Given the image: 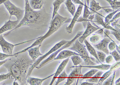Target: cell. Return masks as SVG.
I'll use <instances>...</instances> for the list:
<instances>
[{
  "label": "cell",
  "mask_w": 120,
  "mask_h": 85,
  "mask_svg": "<svg viewBox=\"0 0 120 85\" xmlns=\"http://www.w3.org/2000/svg\"><path fill=\"white\" fill-rule=\"evenodd\" d=\"M30 41H32V40L27 41L23 42H22L14 44H11L8 42L7 41H6L4 39V36H3V34H1L0 35V46L1 47L3 52L7 54H10V55L13 54H12L13 50L14 49V47L15 46L25 44V43L27 42H30Z\"/></svg>",
  "instance_id": "8"
},
{
  "label": "cell",
  "mask_w": 120,
  "mask_h": 85,
  "mask_svg": "<svg viewBox=\"0 0 120 85\" xmlns=\"http://www.w3.org/2000/svg\"><path fill=\"white\" fill-rule=\"evenodd\" d=\"M81 67H88V68H93L97 69L99 70H109L111 67V65L109 64H101V65H98L97 66H81Z\"/></svg>",
  "instance_id": "27"
},
{
  "label": "cell",
  "mask_w": 120,
  "mask_h": 85,
  "mask_svg": "<svg viewBox=\"0 0 120 85\" xmlns=\"http://www.w3.org/2000/svg\"><path fill=\"white\" fill-rule=\"evenodd\" d=\"M64 4L68 12L73 17L76 12V7L75 5L71 0H66Z\"/></svg>",
  "instance_id": "25"
},
{
  "label": "cell",
  "mask_w": 120,
  "mask_h": 85,
  "mask_svg": "<svg viewBox=\"0 0 120 85\" xmlns=\"http://www.w3.org/2000/svg\"><path fill=\"white\" fill-rule=\"evenodd\" d=\"M114 0V1H117V0Z\"/></svg>",
  "instance_id": "48"
},
{
  "label": "cell",
  "mask_w": 120,
  "mask_h": 85,
  "mask_svg": "<svg viewBox=\"0 0 120 85\" xmlns=\"http://www.w3.org/2000/svg\"><path fill=\"white\" fill-rule=\"evenodd\" d=\"M41 46L42 45L40 44L28 50L27 51L29 53V56L33 60L35 61L39 57L43 55L40 51V48Z\"/></svg>",
  "instance_id": "16"
},
{
  "label": "cell",
  "mask_w": 120,
  "mask_h": 85,
  "mask_svg": "<svg viewBox=\"0 0 120 85\" xmlns=\"http://www.w3.org/2000/svg\"><path fill=\"white\" fill-rule=\"evenodd\" d=\"M120 12H118L115 14L113 17L112 18V19L111 20V21H109V22L108 23V24L109 25H110L111 23H112V22H114L115 21H116V20L118 19L119 18H120Z\"/></svg>",
  "instance_id": "41"
},
{
  "label": "cell",
  "mask_w": 120,
  "mask_h": 85,
  "mask_svg": "<svg viewBox=\"0 0 120 85\" xmlns=\"http://www.w3.org/2000/svg\"><path fill=\"white\" fill-rule=\"evenodd\" d=\"M68 41L66 40H62L61 41H60V42L56 44L49 51H48V52H47L46 53H45V55H42V56H41V57H40L38 58L37 60H36L34 61V63L32 65V66L29 68V70L28 71L27 74L26 75V78H27L28 77L30 76V75L31 74V73H32L33 70H34V69L37 67L38 65L43 60L45 59V58H46L47 56H48L51 55V54H52V53L55 52V51H56V50H57L61 47L64 44L68 42Z\"/></svg>",
  "instance_id": "6"
},
{
  "label": "cell",
  "mask_w": 120,
  "mask_h": 85,
  "mask_svg": "<svg viewBox=\"0 0 120 85\" xmlns=\"http://www.w3.org/2000/svg\"><path fill=\"white\" fill-rule=\"evenodd\" d=\"M44 0H29V4L33 10H41L44 4Z\"/></svg>",
  "instance_id": "21"
},
{
  "label": "cell",
  "mask_w": 120,
  "mask_h": 85,
  "mask_svg": "<svg viewBox=\"0 0 120 85\" xmlns=\"http://www.w3.org/2000/svg\"><path fill=\"white\" fill-rule=\"evenodd\" d=\"M111 6L114 11L120 8V2L119 1H114L113 0H105Z\"/></svg>",
  "instance_id": "32"
},
{
  "label": "cell",
  "mask_w": 120,
  "mask_h": 85,
  "mask_svg": "<svg viewBox=\"0 0 120 85\" xmlns=\"http://www.w3.org/2000/svg\"><path fill=\"white\" fill-rule=\"evenodd\" d=\"M52 16L46 12L45 8L38 11L33 10L29 4V0H25V13L23 18L17 26L9 32L4 34V37L8 36L13 30L21 26H27L34 29L44 28L48 26Z\"/></svg>",
  "instance_id": "2"
},
{
  "label": "cell",
  "mask_w": 120,
  "mask_h": 85,
  "mask_svg": "<svg viewBox=\"0 0 120 85\" xmlns=\"http://www.w3.org/2000/svg\"><path fill=\"white\" fill-rule=\"evenodd\" d=\"M84 42L85 44V46H86L87 51L90 53L91 55H92L93 56H94V58H95L99 63L102 64L98 59V57L97 56V51L94 48L89 42L86 39L84 41Z\"/></svg>",
  "instance_id": "22"
},
{
  "label": "cell",
  "mask_w": 120,
  "mask_h": 85,
  "mask_svg": "<svg viewBox=\"0 0 120 85\" xmlns=\"http://www.w3.org/2000/svg\"><path fill=\"white\" fill-rule=\"evenodd\" d=\"M7 60H8V59H7V60H4L0 61V67L4 64L6 62H7Z\"/></svg>",
  "instance_id": "44"
},
{
  "label": "cell",
  "mask_w": 120,
  "mask_h": 85,
  "mask_svg": "<svg viewBox=\"0 0 120 85\" xmlns=\"http://www.w3.org/2000/svg\"><path fill=\"white\" fill-rule=\"evenodd\" d=\"M69 58H67L63 61V62H62L60 64L57 70L56 71V72L54 74V75H53V78L52 81H51V83L50 84V85H52L53 84V83L55 82V80L57 79L59 75L63 72V71L65 68L66 66L67 65L68 62L69 61Z\"/></svg>",
  "instance_id": "18"
},
{
  "label": "cell",
  "mask_w": 120,
  "mask_h": 85,
  "mask_svg": "<svg viewBox=\"0 0 120 85\" xmlns=\"http://www.w3.org/2000/svg\"><path fill=\"white\" fill-rule=\"evenodd\" d=\"M68 77V75L66 72L65 70H63V72L61 74L59 75L57 77V80L56 81V84L55 85H57L59 84V83L61 82L64 80L67 79Z\"/></svg>",
  "instance_id": "31"
},
{
  "label": "cell",
  "mask_w": 120,
  "mask_h": 85,
  "mask_svg": "<svg viewBox=\"0 0 120 85\" xmlns=\"http://www.w3.org/2000/svg\"><path fill=\"white\" fill-rule=\"evenodd\" d=\"M19 21H12L11 20L5 22L4 25L0 28V35L8 30H11L16 27L19 23Z\"/></svg>",
  "instance_id": "14"
},
{
  "label": "cell",
  "mask_w": 120,
  "mask_h": 85,
  "mask_svg": "<svg viewBox=\"0 0 120 85\" xmlns=\"http://www.w3.org/2000/svg\"><path fill=\"white\" fill-rule=\"evenodd\" d=\"M85 2L84 10V14H83V17L81 18H79L77 22H87L89 21L88 20V18L89 17V16L91 14H94V13H93V12H92L91 11H90L89 10V7L87 5L85 0Z\"/></svg>",
  "instance_id": "20"
},
{
  "label": "cell",
  "mask_w": 120,
  "mask_h": 85,
  "mask_svg": "<svg viewBox=\"0 0 120 85\" xmlns=\"http://www.w3.org/2000/svg\"><path fill=\"white\" fill-rule=\"evenodd\" d=\"M120 78H119V79H118L117 80V81H116V82H115V85H120Z\"/></svg>",
  "instance_id": "45"
},
{
  "label": "cell",
  "mask_w": 120,
  "mask_h": 85,
  "mask_svg": "<svg viewBox=\"0 0 120 85\" xmlns=\"http://www.w3.org/2000/svg\"><path fill=\"white\" fill-rule=\"evenodd\" d=\"M83 7L82 5H79L77 11L73 16V18L71 20L70 24L66 28V30L68 34H72V30L74 26L81 14Z\"/></svg>",
  "instance_id": "12"
},
{
  "label": "cell",
  "mask_w": 120,
  "mask_h": 85,
  "mask_svg": "<svg viewBox=\"0 0 120 85\" xmlns=\"http://www.w3.org/2000/svg\"><path fill=\"white\" fill-rule=\"evenodd\" d=\"M11 78V76L9 73L7 74H2L0 75V82L5 80L10 79Z\"/></svg>",
  "instance_id": "37"
},
{
  "label": "cell",
  "mask_w": 120,
  "mask_h": 85,
  "mask_svg": "<svg viewBox=\"0 0 120 85\" xmlns=\"http://www.w3.org/2000/svg\"><path fill=\"white\" fill-rule=\"evenodd\" d=\"M66 0H55V1L53 3V11L52 14V16L51 20L53 19L55 17V16L57 13V12L60 8V6L62 4L64 3Z\"/></svg>",
  "instance_id": "24"
},
{
  "label": "cell",
  "mask_w": 120,
  "mask_h": 85,
  "mask_svg": "<svg viewBox=\"0 0 120 85\" xmlns=\"http://www.w3.org/2000/svg\"><path fill=\"white\" fill-rule=\"evenodd\" d=\"M103 72L102 71H98L93 77H92L91 78L86 79V81L94 84H97Z\"/></svg>",
  "instance_id": "26"
},
{
  "label": "cell",
  "mask_w": 120,
  "mask_h": 85,
  "mask_svg": "<svg viewBox=\"0 0 120 85\" xmlns=\"http://www.w3.org/2000/svg\"><path fill=\"white\" fill-rule=\"evenodd\" d=\"M111 55L112 56L116 62H118L120 61V53H119V52L116 50H114L113 51H112V52L110 53Z\"/></svg>",
  "instance_id": "36"
},
{
  "label": "cell",
  "mask_w": 120,
  "mask_h": 85,
  "mask_svg": "<svg viewBox=\"0 0 120 85\" xmlns=\"http://www.w3.org/2000/svg\"><path fill=\"white\" fill-rule=\"evenodd\" d=\"M3 4H4L6 8L9 13L10 15L9 20L11 19L12 16H15L17 20L19 21L22 20L24 15L25 10H22L21 8L16 7L11 3L10 0H7L3 3Z\"/></svg>",
  "instance_id": "7"
},
{
  "label": "cell",
  "mask_w": 120,
  "mask_h": 85,
  "mask_svg": "<svg viewBox=\"0 0 120 85\" xmlns=\"http://www.w3.org/2000/svg\"><path fill=\"white\" fill-rule=\"evenodd\" d=\"M71 68H73L69 75L68 76L67 81L65 85H71L77 79L80 78L81 74V69L82 67L81 66H74L71 67Z\"/></svg>",
  "instance_id": "9"
},
{
  "label": "cell",
  "mask_w": 120,
  "mask_h": 85,
  "mask_svg": "<svg viewBox=\"0 0 120 85\" xmlns=\"http://www.w3.org/2000/svg\"><path fill=\"white\" fill-rule=\"evenodd\" d=\"M85 1H86V4H87V5L89 7V3H90V0H85Z\"/></svg>",
  "instance_id": "47"
},
{
  "label": "cell",
  "mask_w": 120,
  "mask_h": 85,
  "mask_svg": "<svg viewBox=\"0 0 120 85\" xmlns=\"http://www.w3.org/2000/svg\"><path fill=\"white\" fill-rule=\"evenodd\" d=\"M98 71V70H97V69L93 68L90 70V71L86 73L85 74L83 75H81L80 78L82 79V80H85V79H88L89 78H91L93 77L96 73Z\"/></svg>",
  "instance_id": "28"
},
{
  "label": "cell",
  "mask_w": 120,
  "mask_h": 85,
  "mask_svg": "<svg viewBox=\"0 0 120 85\" xmlns=\"http://www.w3.org/2000/svg\"><path fill=\"white\" fill-rule=\"evenodd\" d=\"M79 55L78 53L75 52H73L70 50H63L61 51H60L58 55L56 56L55 58L52 60V61H53L57 60L62 59H66L67 58H70L73 55Z\"/></svg>",
  "instance_id": "15"
},
{
  "label": "cell",
  "mask_w": 120,
  "mask_h": 85,
  "mask_svg": "<svg viewBox=\"0 0 120 85\" xmlns=\"http://www.w3.org/2000/svg\"><path fill=\"white\" fill-rule=\"evenodd\" d=\"M115 72L116 71H114L113 75H111V77H110L109 78H108L107 79H106V81H105V82H104L103 84H102L103 85H112L114 84V80H115Z\"/></svg>",
  "instance_id": "33"
},
{
  "label": "cell",
  "mask_w": 120,
  "mask_h": 85,
  "mask_svg": "<svg viewBox=\"0 0 120 85\" xmlns=\"http://www.w3.org/2000/svg\"><path fill=\"white\" fill-rule=\"evenodd\" d=\"M112 31V32H110L109 33L112 34L115 36L117 40L120 42V30H116V31Z\"/></svg>",
  "instance_id": "38"
},
{
  "label": "cell",
  "mask_w": 120,
  "mask_h": 85,
  "mask_svg": "<svg viewBox=\"0 0 120 85\" xmlns=\"http://www.w3.org/2000/svg\"><path fill=\"white\" fill-rule=\"evenodd\" d=\"M94 19H95V21H93V22H95V23H97L98 25H101V26H102L104 27V28L107 29V30H110L112 31L117 30L114 28H113L112 26H111L110 25L105 23V21H103V19L102 17V15L98 13H97V14H94Z\"/></svg>",
  "instance_id": "17"
},
{
  "label": "cell",
  "mask_w": 120,
  "mask_h": 85,
  "mask_svg": "<svg viewBox=\"0 0 120 85\" xmlns=\"http://www.w3.org/2000/svg\"><path fill=\"white\" fill-rule=\"evenodd\" d=\"M120 11V8L118 9L117 10H115L114 11H113L112 12H111L108 14L107 15V16L105 17V22L106 23L108 24L109 22V21L112 19V18L113 17V16L117 13L119 12V11Z\"/></svg>",
  "instance_id": "34"
},
{
  "label": "cell",
  "mask_w": 120,
  "mask_h": 85,
  "mask_svg": "<svg viewBox=\"0 0 120 85\" xmlns=\"http://www.w3.org/2000/svg\"><path fill=\"white\" fill-rule=\"evenodd\" d=\"M8 59L3 65L7 69L12 79L21 85H27L26 75L34 61L30 58L28 52L15 54Z\"/></svg>",
  "instance_id": "1"
},
{
  "label": "cell",
  "mask_w": 120,
  "mask_h": 85,
  "mask_svg": "<svg viewBox=\"0 0 120 85\" xmlns=\"http://www.w3.org/2000/svg\"><path fill=\"white\" fill-rule=\"evenodd\" d=\"M14 55H15L14 54H12V55H10V54H7L6 53H2L1 52H0V61L4 60L6 58H9L10 57L13 56Z\"/></svg>",
  "instance_id": "39"
},
{
  "label": "cell",
  "mask_w": 120,
  "mask_h": 85,
  "mask_svg": "<svg viewBox=\"0 0 120 85\" xmlns=\"http://www.w3.org/2000/svg\"><path fill=\"white\" fill-rule=\"evenodd\" d=\"M86 26V27L85 32L78 39L79 42L82 44H83L84 41L90 34L100 29L99 28L94 26L89 21H87V26Z\"/></svg>",
  "instance_id": "10"
},
{
  "label": "cell",
  "mask_w": 120,
  "mask_h": 85,
  "mask_svg": "<svg viewBox=\"0 0 120 85\" xmlns=\"http://www.w3.org/2000/svg\"><path fill=\"white\" fill-rule=\"evenodd\" d=\"M116 44L114 42H110L108 44V49L111 52L114 50L116 48Z\"/></svg>",
  "instance_id": "40"
},
{
  "label": "cell",
  "mask_w": 120,
  "mask_h": 85,
  "mask_svg": "<svg viewBox=\"0 0 120 85\" xmlns=\"http://www.w3.org/2000/svg\"><path fill=\"white\" fill-rule=\"evenodd\" d=\"M7 0H0V5L3 4L5 2L7 1Z\"/></svg>",
  "instance_id": "46"
},
{
  "label": "cell",
  "mask_w": 120,
  "mask_h": 85,
  "mask_svg": "<svg viewBox=\"0 0 120 85\" xmlns=\"http://www.w3.org/2000/svg\"><path fill=\"white\" fill-rule=\"evenodd\" d=\"M111 40V39L110 38L105 37L98 44H94L93 46L98 51H102L107 55H109L110 52L108 49V44Z\"/></svg>",
  "instance_id": "11"
},
{
  "label": "cell",
  "mask_w": 120,
  "mask_h": 85,
  "mask_svg": "<svg viewBox=\"0 0 120 85\" xmlns=\"http://www.w3.org/2000/svg\"><path fill=\"white\" fill-rule=\"evenodd\" d=\"M81 85H94V83H93L89 82L88 81L86 82H84L81 83Z\"/></svg>",
  "instance_id": "43"
},
{
  "label": "cell",
  "mask_w": 120,
  "mask_h": 85,
  "mask_svg": "<svg viewBox=\"0 0 120 85\" xmlns=\"http://www.w3.org/2000/svg\"><path fill=\"white\" fill-rule=\"evenodd\" d=\"M106 63L107 64H110L113 62V58L111 55H109L107 57H106L105 59Z\"/></svg>",
  "instance_id": "42"
},
{
  "label": "cell",
  "mask_w": 120,
  "mask_h": 85,
  "mask_svg": "<svg viewBox=\"0 0 120 85\" xmlns=\"http://www.w3.org/2000/svg\"><path fill=\"white\" fill-rule=\"evenodd\" d=\"M83 33V31H79L78 33H77L76 35L75 36L73 39H72L71 40L68 41V42L66 44H64V45L63 46H62L60 48L58 49L57 50H56L55 52H53L52 54H51V55L49 57V58H47V59L44 60L43 62H41L37 66V67H36L37 69H39L41 67H42L43 66H45L46 64L50 63L52 61V60H53L54 58L56 57V56L58 55V54L59 52L63 50L66 48H68L71 46L73 44V43L75 42V40L78 39L79 37H80V36Z\"/></svg>",
  "instance_id": "5"
},
{
  "label": "cell",
  "mask_w": 120,
  "mask_h": 85,
  "mask_svg": "<svg viewBox=\"0 0 120 85\" xmlns=\"http://www.w3.org/2000/svg\"><path fill=\"white\" fill-rule=\"evenodd\" d=\"M89 8L93 13H96L101 9H103L105 7H101L99 3L96 1L95 0H91L89 3Z\"/></svg>",
  "instance_id": "23"
},
{
  "label": "cell",
  "mask_w": 120,
  "mask_h": 85,
  "mask_svg": "<svg viewBox=\"0 0 120 85\" xmlns=\"http://www.w3.org/2000/svg\"><path fill=\"white\" fill-rule=\"evenodd\" d=\"M97 56L100 61L101 63H104L105 62V58L106 57V54L102 51H97Z\"/></svg>",
  "instance_id": "35"
},
{
  "label": "cell",
  "mask_w": 120,
  "mask_h": 85,
  "mask_svg": "<svg viewBox=\"0 0 120 85\" xmlns=\"http://www.w3.org/2000/svg\"><path fill=\"white\" fill-rule=\"evenodd\" d=\"M120 61L116 62L112 66H111V67L109 68V70L104 74L102 76H101L98 82L96 85H102V83L104 82V81L106 80V79L109 78L113 71L116 70V69L120 67Z\"/></svg>",
  "instance_id": "13"
},
{
  "label": "cell",
  "mask_w": 120,
  "mask_h": 85,
  "mask_svg": "<svg viewBox=\"0 0 120 85\" xmlns=\"http://www.w3.org/2000/svg\"><path fill=\"white\" fill-rule=\"evenodd\" d=\"M70 57L74 64V66H77L82 63L83 62V59L79 55H73Z\"/></svg>",
  "instance_id": "29"
},
{
  "label": "cell",
  "mask_w": 120,
  "mask_h": 85,
  "mask_svg": "<svg viewBox=\"0 0 120 85\" xmlns=\"http://www.w3.org/2000/svg\"><path fill=\"white\" fill-rule=\"evenodd\" d=\"M75 44L71 47H68V49L76 52L83 59L86 66H94L96 64L94 61L95 60L90 57L89 52L86 47L83 44L79 42L78 39L75 40Z\"/></svg>",
  "instance_id": "4"
},
{
  "label": "cell",
  "mask_w": 120,
  "mask_h": 85,
  "mask_svg": "<svg viewBox=\"0 0 120 85\" xmlns=\"http://www.w3.org/2000/svg\"><path fill=\"white\" fill-rule=\"evenodd\" d=\"M54 75V74L43 79L34 78L29 76L26 79V82L30 85H41L44 81L47 80L48 79L50 78L52 76H53Z\"/></svg>",
  "instance_id": "19"
},
{
  "label": "cell",
  "mask_w": 120,
  "mask_h": 85,
  "mask_svg": "<svg viewBox=\"0 0 120 85\" xmlns=\"http://www.w3.org/2000/svg\"><path fill=\"white\" fill-rule=\"evenodd\" d=\"M102 36L99 34H93L90 38V41L93 44H98L101 40Z\"/></svg>",
  "instance_id": "30"
},
{
  "label": "cell",
  "mask_w": 120,
  "mask_h": 85,
  "mask_svg": "<svg viewBox=\"0 0 120 85\" xmlns=\"http://www.w3.org/2000/svg\"><path fill=\"white\" fill-rule=\"evenodd\" d=\"M71 20L72 19L70 18L62 17L57 13L55 16V17L51 21L49 30H48V32H46L45 35L38 37V38L36 39L35 41L30 46L21 51L17 52L15 53V54L25 52L27 51L30 48L41 44L44 40L52 35V34L55 33L56 31H57L64 24L71 22Z\"/></svg>",
  "instance_id": "3"
}]
</instances>
